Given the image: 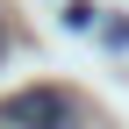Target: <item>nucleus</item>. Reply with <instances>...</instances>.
I'll list each match as a JSON object with an SVG mask.
<instances>
[{
    "instance_id": "f257e3e1",
    "label": "nucleus",
    "mask_w": 129,
    "mask_h": 129,
    "mask_svg": "<svg viewBox=\"0 0 129 129\" xmlns=\"http://www.w3.org/2000/svg\"><path fill=\"white\" fill-rule=\"evenodd\" d=\"M79 122V101L64 86H22L0 101V129H72Z\"/></svg>"
},
{
    "instance_id": "f03ea898",
    "label": "nucleus",
    "mask_w": 129,
    "mask_h": 129,
    "mask_svg": "<svg viewBox=\"0 0 129 129\" xmlns=\"http://www.w3.org/2000/svg\"><path fill=\"white\" fill-rule=\"evenodd\" d=\"M0 57H7V22H0Z\"/></svg>"
}]
</instances>
